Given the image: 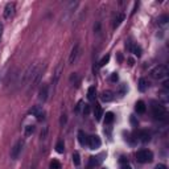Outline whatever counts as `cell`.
I'll return each mask as SVG.
<instances>
[{"label":"cell","instance_id":"cell-1","mask_svg":"<svg viewBox=\"0 0 169 169\" xmlns=\"http://www.w3.org/2000/svg\"><path fill=\"white\" fill-rule=\"evenodd\" d=\"M40 64L38 62H33V64L28 65V68L24 70V73L21 74V79H20V86H25L26 83H30L32 78L34 77V74L38 70Z\"/></svg>","mask_w":169,"mask_h":169},{"label":"cell","instance_id":"cell-2","mask_svg":"<svg viewBox=\"0 0 169 169\" xmlns=\"http://www.w3.org/2000/svg\"><path fill=\"white\" fill-rule=\"evenodd\" d=\"M152 114L156 119H160V120H165L167 119V110L164 106H161L160 103H156V102H152Z\"/></svg>","mask_w":169,"mask_h":169},{"label":"cell","instance_id":"cell-3","mask_svg":"<svg viewBox=\"0 0 169 169\" xmlns=\"http://www.w3.org/2000/svg\"><path fill=\"white\" fill-rule=\"evenodd\" d=\"M168 73H169V70L165 65H159L155 69L151 70V77L155 78V79H163V78L167 77Z\"/></svg>","mask_w":169,"mask_h":169},{"label":"cell","instance_id":"cell-4","mask_svg":"<svg viewBox=\"0 0 169 169\" xmlns=\"http://www.w3.org/2000/svg\"><path fill=\"white\" fill-rule=\"evenodd\" d=\"M136 160L141 164H147V163H151L153 160V153L148 149H141L136 153Z\"/></svg>","mask_w":169,"mask_h":169},{"label":"cell","instance_id":"cell-5","mask_svg":"<svg viewBox=\"0 0 169 169\" xmlns=\"http://www.w3.org/2000/svg\"><path fill=\"white\" fill-rule=\"evenodd\" d=\"M23 148H24V140H17L16 144L13 145V148L11 149V159L12 160H17L19 159V156L21 155V152H23Z\"/></svg>","mask_w":169,"mask_h":169},{"label":"cell","instance_id":"cell-6","mask_svg":"<svg viewBox=\"0 0 169 169\" xmlns=\"http://www.w3.org/2000/svg\"><path fill=\"white\" fill-rule=\"evenodd\" d=\"M45 68H46L45 65H44V66L40 65L38 70L36 72V74H34V77L32 78V81H30V86H32V88L36 87L37 84L40 83V81H41V78H42V75H44V72H45Z\"/></svg>","mask_w":169,"mask_h":169},{"label":"cell","instance_id":"cell-7","mask_svg":"<svg viewBox=\"0 0 169 169\" xmlns=\"http://www.w3.org/2000/svg\"><path fill=\"white\" fill-rule=\"evenodd\" d=\"M102 141H100V137L96 136V135H91L88 136V140H87V145L90 147V149H98L100 147Z\"/></svg>","mask_w":169,"mask_h":169},{"label":"cell","instance_id":"cell-8","mask_svg":"<svg viewBox=\"0 0 169 169\" xmlns=\"http://www.w3.org/2000/svg\"><path fill=\"white\" fill-rule=\"evenodd\" d=\"M29 114L36 116L37 120H44V110L41 106H33V107L29 110Z\"/></svg>","mask_w":169,"mask_h":169},{"label":"cell","instance_id":"cell-9","mask_svg":"<svg viewBox=\"0 0 169 169\" xmlns=\"http://www.w3.org/2000/svg\"><path fill=\"white\" fill-rule=\"evenodd\" d=\"M79 57V45H74V48L72 49V53L69 56V65H74L77 62Z\"/></svg>","mask_w":169,"mask_h":169},{"label":"cell","instance_id":"cell-10","mask_svg":"<svg viewBox=\"0 0 169 169\" xmlns=\"http://www.w3.org/2000/svg\"><path fill=\"white\" fill-rule=\"evenodd\" d=\"M15 15V4L13 3H8L6 8H4V19H11Z\"/></svg>","mask_w":169,"mask_h":169},{"label":"cell","instance_id":"cell-11","mask_svg":"<svg viewBox=\"0 0 169 169\" xmlns=\"http://www.w3.org/2000/svg\"><path fill=\"white\" fill-rule=\"evenodd\" d=\"M48 95H49V86L48 84H42L41 88H40V91H38V99L45 102L48 99Z\"/></svg>","mask_w":169,"mask_h":169},{"label":"cell","instance_id":"cell-12","mask_svg":"<svg viewBox=\"0 0 169 169\" xmlns=\"http://www.w3.org/2000/svg\"><path fill=\"white\" fill-rule=\"evenodd\" d=\"M126 48H127L130 52H132L135 56H137V57L141 56V48H140L139 45H132L131 42H127V44H126Z\"/></svg>","mask_w":169,"mask_h":169},{"label":"cell","instance_id":"cell-13","mask_svg":"<svg viewBox=\"0 0 169 169\" xmlns=\"http://www.w3.org/2000/svg\"><path fill=\"white\" fill-rule=\"evenodd\" d=\"M102 157H104V153H100V155H98V156H91L90 157V167L99 165V164L103 161V159Z\"/></svg>","mask_w":169,"mask_h":169},{"label":"cell","instance_id":"cell-14","mask_svg":"<svg viewBox=\"0 0 169 169\" xmlns=\"http://www.w3.org/2000/svg\"><path fill=\"white\" fill-rule=\"evenodd\" d=\"M100 99L103 100V102H111V100L114 99V92L110 91V90L103 91V92L100 94Z\"/></svg>","mask_w":169,"mask_h":169},{"label":"cell","instance_id":"cell-15","mask_svg":"<svg viewBox=\"0 0 169 169\" xmlns=\"http://www.w3.org/2000/svg\"><path fill=\"white\" fill-rule=\"evenodd\" d=\"M94 116L96 120H100L102 116H103V110H102L100 104H98V103H95V106H94Z\"/></svg>","mask_w":169,"mask_h":169},{"label":"cell","instance_id":"cell-16","mask_svg":"<svg viewBox=\"0 0 169 169\" xmlns=\"http://www.w3.org/2000/svg\"><path fill=\"white\" fill-rule=\"evenodd\" d=\"M145 110H147V107H145V103H144L143 100L136 102V104H135V111H136L137 114H144Z\"/></svg>","mask_w":169,"mask_h":169},{"label":"cell","instance_id":"cell-17","mask_svg":"<svg viewBox=\"0 0 169 169\" xmlns=\"http://www.w3.org/2000/svg\"><path fill=\"white\" fill-rule=\"evenodd\" d=\"M87 140H88V136L83 131H79L78 132V141H79V144H81V145H87Z\"/></svg>","mask_w":169,"mask_h":169},{"label":"cell","instance_id":"cell-18","mask_svg":"<svg viewBox=\"0 0 169 169\" xmlns=\"http://www.w3.org/2000/svg\"><path fill=\"white\" fill-rule=\"evenodd\" d=\"M137 137H139V140L143 141V143H148V141L151 140V135L147 131H140L139 135H137Z\"/></svg>","mask_w":169,"mask_h":169},{"label":"cell","instance_id":"cell-19","mask_svg":"<svg viewBox=\"0 0 169 169\" xmlns=\"http://www.w3.org/2000/svg\"><path fill=\"white\" fill-rule=\"evenodd\" d=\"M148 86H149V83H148V81H147L145 78H140L139 79V90L141 92H144L147 88H148Z\"/></svg>","mask_w":169,"mask_h":169},{"label":"cell","instance_id":"cell-20","mask_svg":"<svg viewBox=\"0 0 169 169\" xmlns=\"http://www.w3.org/2000/svg\"><path fill=\"white\" fill-rule=\"evenodd\" d=\"M123 20H124V13H119V15L116 16V19L114 20V29H116L118 26L122 24Z\"/></svg>","mask_w":169,"mask_h":169},{"label":"cell","instance_id":"cell-21","mask_svg":"<svg viewBox=\"0 0 169 169\" xmlns=\"http://www.w3.org/2000/svg\"><path fill=\"white\" fill-rule=\"evenodd\" d=\"M87 99H88V100H94V99H95V87H94V86H91L90 88H88V91H87Z\"/></svg>","mask_w":169,"mask_h":169},{"label":"cell","instance_id":"cell-22","mask_svg":"<svg viewBox=\"0 0 169 169\" xmlns=\"http://www.w3.org/2000/svg\"><path fill=\"white\" fill-rule=\"evenodd\" d=\"M33 132H34V126H32V124H29V126H26L24 128V135L25 136H30Z\"/></svg>","mask_w":169,"mask_h":169},{"label":"cell","instance_id":"cell-23","mask_svg":"<svg viewBox=\"0 0 169 169\" xmlns=\"http://www.w3.org/2000/svg\"><path fill=\"white\" fill-rule=\"evenodd\" d=\"M114 122V114L112 112H106L104 115V123L106 124H111Z\"/></svg>","mask_w":169,"mask_h":169},{"label":"cell","instance_id":"cell-24","mask_svg":"<svg viewBox=\"0 0 169 169\" xmlns=\"http://www.w3.org/2000/svg\"><path fill=\"white\" fill-rule=\"evenodd\" d=\"M108 61H110V54H106L103 58H102L100 61H99V64H98V66H99V68H103L104 65H107L108 64Z\"/></svg>","mask_w":169,"mask_h":169},{"label":"cell","instance_id":"cell-25","mask_svg":"<svg viewBox=\"0 0 169 169\" xmlns=\"http://www.w3.org/2000/svg\"><path fill=\"white\" fill-rule=\"evenodd\" d=\"M56 151L58 153H64V151H65V144H64V141H58V143L56 144Z\"/></svg>","mask_w":169,"mask_h":169},{"label":"cell","instance_id":"cell-26","mask_svg":"<svg viewBox=\"0 0 169 169\" xmlns=\"http://www.w3.org/2000/svg\"><path fill=\"white\" fill-rule=\"evenodd\" d=\"M73 161H74V164L75 165H79V164H81V157H79V153L78 152H74L73 153Z\"/></svg>","mask_w":169,"mask_h":169},{"label":"cell","instance_id":"cell-27","mask_svg":"<svg viewBox=\"0 0 169 169\" xmlns=\"http://www.w3.org/2000/svg\"><path fill=\"white\" fill-rule=\"evenodd\" d=\"M157 21H159L160 24H167L168 21H169V16H168V15H163V16H160Z\"/></svg>","mask_w":169,"mask_h":169},{"label":"cell","instance_id":"cell-28","mask_svg":"<svg viewBox=\"0 0 169 169\" xmlns=\"http://www.w3.org/2000/svg\"><path fill=\"white\" fill-rule=\"evenodd\" d=\"M50 169H61L60 161H57V160H53V161L50 163Z\"/></svg>","mask_w":169,"mask_h":169},{"label":"cell","instance_id":"cell-29","mask_svg":"<svg viewBox=\"0 0 169 169\" xmlns=\"http://www.w3.org/2000/svg\"><path fill=\"white\" fill-rule=\"evenodd\" d=\"M110 79H111V82H116L118 79H119V75H118V73H112V74H111Z\"/></svg>","mask_w":169,"mask_h":169},{"label":"cell","instance_id":"cell-30","mask_svg":"<svg viewBox=\"0 0 169 169\" xmlns=\"http://www.w3.org/2000/svg\"><path fill=\"white\" fill-rule=\"evenodd\" d=\"M83 114H84V115H88V114H90V106H88V104H84V106H83Z\"/></svg>","mask_w":169,"mask_h":169},{"label":"cell","instance_id":"cell-31","mask_svg":"<svg viewBox=\"0 0 169 169\" xmlns=\"http://www.w3.org/2000/svg\"><path fill=\"white\" fill-rule=\"evenodd\" d=\"M82 106H83V100H79L78 104H77V107H75V112H79L81 108H82Z\"/></svg>","mask_w":169,"mask_h":169},{"label":"cell","instance_id":"cell-32","mask_svg":"<svg viewBox=\"0 0 169 169\" xmlns=\"http://www.w3.org/2000/svg\"><path fill=\"white\" fill-rule=\"evenodd\" d=\"M46 132H48V127H44V131H41V139H45V136H46Z\"/></svg>","mask_w":169,"mask_h":169},{"label":"cell","instance_id":"cell-33","mask_svg":"<svg viewBox=\"0 0 169 169\" xmlns=\"http://www.w3.org/2000/svg\"><path fill=\"white\" fill-rule=\"evenodd\" d=\"M126 91H127V87H126V84H123V86L120 87V95H124L126 94Z\"/></svg>","mask_w":169,"mask_h":169},{"label":"cell","instance_id":"cell-34","mask_svg":"<svg viewBox=\"0 0 169 169\" xmlns=\"http://www.w3.org/2000/svg\"><path fill=\"white\" fill-rule=\"evenodd\" d=\"M156 169H168V168H167V165H164V164H157Z\"/></svg>","mask_w":169,"mask_h":169},{"label":"cell","instance_id":"cell-35","mask_svg":"<svg viewBox=\"0 0 169 169\" xmlns=\"http://www.w3.org/2000/svg\"><path fill=\"white\" fill-rule=\"evenodd\" d=\"M65 123H66V115H62V118H61V124L64 126Z\"/></svg>","mask_w":169,"mask_h":169},{"label":"cell","instance_id":"cell-36","mask_svg":"<svg viewBox=\"0 0 169 169\" xmlns=\"http://www.w3.org/2000/svg\"><path fill=\"white\" fill-rule=\"evenodd\" d=\"M2 34H3V23L0 21V37H2Z\"/></svg>","mask_w":169,"mask_h":169},{"label":"cell","instance_id":"cell-37","mask_svg":"<svg viewBox=\"0 0 169 169\" xmlns=\"http://www.w3.org/2000/svg\"><path fill=\"white\" fill-rule=\"evenodd\" d=\"M122 60H123L122 54H120V53H118V61H119V62H122Z\"/></svg>","mask_w":169,"mask_h":169},{"label":"cell","instance_id":"cell-38","mask_svg":"<svg viewBox=\"0 0 169 169\" xmlns=\"http://www.w3.org/2000/svg\"><path fill=\"white\" fill-rule=\"evenodd\" d=\"M164 87H165V88H168V87H169V82H168V81L164 82Z\"/></svg>","mask_w":169,"mask_h":169},{"label":"cell","instance_id":"cell-39","mask_svg":"<svg viewBox=\"0 0 169 169\" xmlns=\"http://www.w3.org/2000/svg\"><path fill=\"white\" fill-rule=\"evenodd\" d=\"M120 169H131V167H128V165H123Z\"/></svg>","mask_w":169,"mask_h":169}]
</instances>
